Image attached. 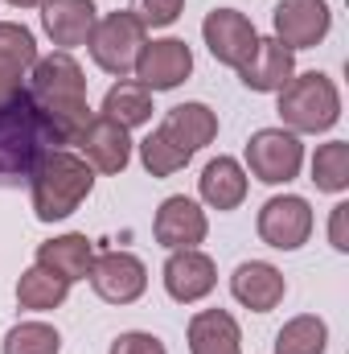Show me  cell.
Segmentation results:
<instances>
[{"label": "cell", "mask_w": 349, "mask_h": 354, "mask_svg": "<svg viewBox=\"0 0 349 354\" xmlns=\"http://www.w3.org/2000/svg\"><path fill=\"white\" fill-rule=\"evenodd\" d=\"M152 111H157L152 107V91L132 83V79H119L115 87L103 95V115L115 120L119 128H140V124L152 120Z\"/></svg>", "instance_id": "cell-22"}, {"label": "cell", "mask_w": 349, "mask_h": 354, "mask_svg": "<svg viewBox=\"0 0 349 354\" xmlns=\"http://www.w3.org/2000/svg\"><path fill=\"white\" fill-rule=\"evenodd\" d=\"M94 21H99L94 0H46L41 4V25H46L50 41L62 50L87 46L94 33Z\"/></svg>", "instance_id": "cell-16"}, {"label": "cell", "mask_w": 349, "mask_h": 354, "mask_svg": "<svg viewBox=\"0 0 349 354\" xmlns=\"http://www.w3.org/2000/svg\"><path fill=\"white\" fill-rule=\"evenodd\" d=\"M279 120L288 132H329L337 120H341V95L337 83L321 71H308V75H292V83L279 91Z\"/></svg>", "instance_id": "cell-3"}, {"label": "cell", "mask_w": 349, "mask_h": 354, "mask_svg": "<svg viewBox=\"0 0 349 354\" xmlns=\"http://www.w3.org/2000/svg\"><path fill=\"white\" fill-rule=\"evenodd\" d=\"M33 62H37L33 33L17 21H0V111H8L21 99Z\"/></svg>", "instance_id": "cell-11"}, {"label": "cell", "mask_w": 349, "mask_h": 354, "mask_svg": "<svg viewBox=\"0 0 349 354\" xmlns=\"http://www.w3.org/2000/svg\"><path fill=\"white\" fill-rule=\"evenodd\" d=\"M181 8H185V0H132L128 12L144 29H165V25H173L177 17H181Z\"/></svg>", "instance_id": "cell-28"}, {"label": "cell", "mask_w": 349, "mask_h": 354, "mask_svg": "<svg viewBox=\"0 0 349 354\" xmlns=\"http://www.w3.org/2000/svg\"><path fill=\"white\" fill-rule=\"evenodd\" d=\"M312 235V206L300 194H275L259 210V239L275 252H296Z\"/></svg>", "instance_id": "cell-6"}, {"label": "cell", "mask_w": 349, "mask_h": 354, "mask_svg": "<svg viewBox=\"0 0 349 354\" xmlns=\"http://www.w3.org/2000/svg\"><path fill=\"white\" fill-rule=\"evenodd\" d=\"M312 181L325 194L349 189V145L346 140H329V145L317 149V157H312Z\"/></svg>", "instance_id": "cell-25"}, {"label": "cell", "mask_w": 349, "mask_h": 354, "mask_svg": "<svg viewBox=\"0 0 349 354\" xmlns=\"http://www.w3.org/2000/svg\"><path fill=\"white\" fill-rule=\"evenodd\" d=\"M206 231H210L206 210H201L193 198H185V194L165 198V202H161V210H157V218H152V235H157V243H161V248H169V252L197 248V243L206 239Z\"/></svg>", "instance_id": "cell-12"}, {"label": "cell", "mask_w": 349, "mask_h": 354, "mask_svg": "<svg viewBox=\"0 0 349 354\" xmlns=\"http://www.w3.org/2000/svg\"><path fill=\"white\" fill-rule=\"evenodd\" d=\"M87 46L99 71H107L111 79H128L144 50V25L132 12H107L94 21V33Z\"/></svg>", "instance_id": "cell-4"}, {"label": "cell", "mask_w": 349, "mask_h": 354, "mask_svg": "<svg viewBox=\"0 0 349 354\" xmlns=\"http://www.w3.org/2000/svg\"><path fill=\"white\" fill-rule=\"evenodd\" d=\"M230 292H235L239 305H247V309H255V313H271V309L283 301L288 280H283L279 268L267 264V260H247V264L235 268V276H230Z\"/></svg>", "instance_id": "cell-15"}, {"label": "cell", "mask_w": 349, "mask_h": 354, "mask_svg": "<svg viewBox=\"0 0 349 354\" xmlns=\"http://www.w3.org/2000/svg\"><path fill=\"white\" fill-rule=\"evenodd\" d=\"M325 351H329V326L317 313H300L275 334V354H325Z\"/></svg>", "instance_id": "cell-23"}, {"label": "cell", "mask_w": 349, "mask_h": 354, "mask_svg": "<svg viewBox=\"0 0 349 354\" xmlns=\"http://www.w3.org/2000/svg\"><path fill=\"white\" fill-rule=\"evenodd\" d=\"M201 37H206V46H210V54L222 62V66H243L251 54H255V46H259V33H255V25L239 12V8H214L206 21H201Z\"/></svg>", "instance_id": "cell-10"}, {"label": "cell", "mask_w": 349, "mask_h": 354, "mask_svg": "<svg viewBox=\"0 0 349 354\" xmlns=\"http://www.w3.org/2000/svg\"><path fill=\"white\" fill-rule=\"evenodd\" d=\"M304 165V145L288 128H259L247 140V169L263 185H288Z\"/></svg>", "instance_id": "cell-5"}, {"label": "cell", "mask_w": 349, "mask_h": 354, "mask_svg": "<svg viewBox=\"0 0 349 354\" xmlns=\"http://www.w3.org/2000/svg\"><path fill=\"white\" fill-rule=\"evenodd\" d=\"M214 284H218V268H214V260L206 252H197V248H181V252H173L165 260V288H169V297L181 301V305H193V301L210 297Z\"/></svg>", "instance_id": "cell-13"}, {"label": "cell", "mask_w": 349, "mask_h": 354, "mask_svg": "<svg viewBox=\"0 0 349 354\" xmlns=\"http://www.w3.org/2000/svg\"><path fill=\"white\" fill-rule=\"evenodd\" d=\"M136 83L148 91H173L193 75V50L181 37H161V41H144L140 58H136Z\"/></svg>", "instance_id": "cell-8"}, {"label": "cell", "mask_w": 349, "mask_h": 354, "mask_svg": "<svg viewBox=\"0 0 349 354\" xmlns=\"http://www.w3.org/2000/svg\"><path fill=\"white\" fill-rule=\"evenodd\" d=\"M111 354H169L165 342L157 334H144V330H128L111 342Z\"/></svg>", "instance_id": "cell-29"}, {"label": "cell", "mask_w": 349, "mask_h": 354, "mask_svg": "<svg viewBox=\"0 0 349 354\" xmlns=\"http://www.w3.org/2000/svg\"><path fill=\"white\" fill-rule=\"evenodd\" d=\"M79 149H83V161L99 174H123L128 161H132V136L128 128H119L115 120L107 115H94L87 124V132L79 136Z\"/></svg>", "instance_id": "cell-14"}, {"label": "cell", "mask_w": 349, "mask_h": 354, "mask_svg": "<svg viewBox=\"0 0 349 354\" xmlns=\"http://www.w3.org/2000/svg\"><path fill=\"white\" fill-rule=\"evenodd\" d=\"M271 25H275V41L296 54V50H308V46L325 41V33L333 25V12H329L325 0H279L275 12H271Z\"/></svg>", "instance_id": "cell-9"}, {"label": "cell", "mask_w": 349, "mask_h": 354, "mask_svg": "<svg viewBox=\"0 0 349 354\" xmlns=\"http://www.w3.org/2000/svg\"><path fill=\"white\" fill-rule=\"evenodd\" d=\"M161 132L173 140L185 157H193V153H201L218 136V115L206 103H181V107H173L161 120Z\"/></svg>", "instance_id": "cell-19"}, {"label": "cell", "mask_w": 349, "mask_h": 354, "mask_svg": "<svg viewBox=\"0 0 349 354\" xmlns=\"http://www.w3.org/2000/svg\"><path fill=\"white\" fill-rule=\"evenodd\" d=\"M189 354H243L239 322L226 309H201L189 317Z\"/></svg>", "instance_id": "cell-20"}, {"label": "cell", "mask_w": 349, "mask_h": 354, "mask_svg": "<svg viewBox=\"0 0 349 354\" xmlns=\"http://www.w3.org/2000/svg\"><path fill=\"white\" fill-rule=\"evenodd\" d=\"M292 75H296V54L288 50V46H279L275 37H259V46H255V54L239 66V79H243V87L259 91H283L292 83Z\"/></svg>", "instance_id": "cell-17"}, {"label": "cell", "mask_w": 349, "mask_h": 354, "mask_svg": "<svg viewBox=\"0 0 349 354\" xmlns=\"http://www.w3.org/2000/svg\"><path fill=\"white\" fill-rule=\"evenodd\" d=\"M94 189V169L79 153L66 149H50L33 161L29 169V198H33V214L41 223H62L70 218Z\"/></svg>", "instance_id": "cell-2"}, {"label": "cell", "mask_w": 349, "mask_h": 354, "mask_svg": "<svg viewBox=\"0 0 349 354\" xmlns=\"http://www.w3.org/2000/svg\"><path fill=\"white\" fill-rule=\"evenodd\" d=\"M58 351H62V338L46 322H17L4 334V354H58Z\"/></svg>", "instance_id": "cell-26"}, {"label": "cell", "mask_w": 349, "mask_h": 354, "mask_svg": "<svg viewBox=\"0 0 349 354\" xmlns=\"http://www.w3.org/2000/svg\"><path fill=\"white\" fill-rule=\"evenodd\" d=\"M66 292H70V284L66 280H58V276H50L46 268H25L21 272V280H17V301H21V309H37V313H46V309H58L62 301H66Z\"/></svg>", "instance_id": "cell-24"}, {"label": "cell", "mask_w": 349, "mask_h": 354, "mask_svg": "<svg viewBox=\"0 0 349 354\" xmlns=\"http://www.w3.org/2000/svg\"><path fill=\"white\" fill-rule=\"evenodd\" d=\"M12 8H37V4H46V0H8Z\"/></svg>", "instance_id": "cell-31"}, {"label": "cell", "mask_w": 349, "mask_h": 354, "mask_svg": "<svg viewBox=\"0 0 349 354\" xmlns=\"http://www.w3.org/2000/svg\"><path fill=\"white\" fill-rule=\"evenodd\" d=\"M346 214H349V206H346V202H337V206H333V218H329V243H333L337 252H349V239H346Z\"/></svg>", "instance_id": "cell-30"}, {"label": "cell", "mask_w": 349, "mask_h": 354, "mask_svg": "<svg viewBox=\"0 0 349 354\" xmlns=\"http://www.w3.org/2000/svg\"><path fill=\"white\" fill-rule=\"evenodd\" d=\"M197 189H201V202L214 206V210H235L243 206L247 198V169L235 161V157H214L201 177H197Z\"/></svg>", "instance_id": "cell-21"}, {"label": "cell", "mask_w": 349, "mask_h": 354, "mask_svg": "<svg viewBox=\"0 0 349 354\" xmlns=\"http://www.w3.org/2000/svg\"><path fill=\"white\" fill-rule=\"evenodd\" d=\"M140 161H144V169L152 177H173L177 169H185L193 157H185L173 140L157 128V132H148V136L140 140Z\"/></svg>", "instance_id": "cell-27"}, {"label": "cell", "mask_w": 349, "mask_h": 354, "mask_svg": "<svg viewBox=\"0 0 349 354\" xmlns=\"http://www.w3.org/2000/svg\"><path fill=\"white\" fill-rule=\"evenodd\" d=\"M29 103H33V120L41 124V132L54 136L58 145H79V136L94 120L87 107L83 66L74 62L70 50H54L50 58L33 62V71H29Z\"/></svg>", "instance_id": "cell-1"}, {"label": "cell", "mask_w": 349, "mask_h": 354, "mask_svg": "<svg viewBox=\"0 0 349 354\" xmlns=\"http://www.w3.org/2000/svg\"><path fill=\"white\" fill-rule=\"evenodd\" d=\"M90 264H94V243L87 235L70 231V235H58L50 243L37 248V268H46L50 276L74 284V280H87L90 276Z\"/></svg>", "instance_id": "cell-18"}, {"label": "cell", "mask_w": 349, "mask_h": 354, "mask_svg": "<svg viewBox=\"0 0 349 354\" xmlns=\"http://www.w3.org/2000/svg\"><path fill=\"white\" fill-rule=\"evenodd\" d=\"M90 288L107 305H132L148 288V268H144L140 256H132V252H103L90 264Z\"/></svg>", "instance_id": "cell-7"}]
</instances>
